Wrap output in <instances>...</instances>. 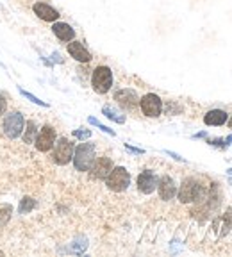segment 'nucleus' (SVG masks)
Instances as JSON below:
<instances>
[{"mask_svg": "<svg viewBox=\"0 0 232 257\" xmlns=\"http://www.w3.org/2000/svg\"><path fill=\"white\" fill-rule=\"evenodd\" d=\"M27 132L23 134V141L25 143H34L36 139V125L34 122H27Z\"/></svg>", "mask_w": 232, "mask_h": 257, "instance_id": "nucleus-20", "label": "nucleus"}, {"mask_svg": "<svg viewBox=\"0 0 232 257\" xmlns=\"http://www.w3.org/2000/svg\"><path fill=\"white\" fill-rule=\"evenodd\" d=\"M13 214V207L9 204H0V227H4Z\"/></svg>", "mask_w": 232, "mask_h": 257, "instance_id": "nucleus-17", "label": "nucleus"}, {"mask_svg": "<svg viewBox=\"0 0 232 257\" xmlns=\"http://www.w3.org/2000/svg\"><path fill=\"white\" fill-rule=\"evenodd\" d=\"M229 143H232V136H229L227 139H225V145H229Z\"/></svg>", "mask_w": 232, "mask_h": 257, "instance_id": "nucleus-28", "label": "nucleus"}, {"mask_svg": "<svg viewBox=\"0 0 232 257\" xmlns=\"http://www.w3.org/2000/svg\"><path fill=\"white\" fill-rule=\"evenodd\" d=\"M54 143H56V130L50 125H45L38 134V137L34 139L36 148L40 152H49L54 146Z\"/></svg>", "mask_w": 232, "mask_h": 257, "instance_id": "nucleus-8", "label": "nucleus"}, {"mask_svg": "<svg viewBox=\"0 0 232 257\" xmlns=\"http://www.w3.org/2000/svg\"><path fill=\"white\" fill-rule=\"evenodd\" d=\"M91 86L97 93L104 95L107 93L113 86V71L107 66H98L95 68L93 75H91Z\"/></svg>", "mask_w": 232, "mask_h": 257, "instance_id": "nucleus-2", "label": "nucleus"}, {"mask_svg": "<svg viewBox=\"0 0 232 257\" xmlns=\"http://www.w3.org/2000/svg\"><path fill=\"white\" fill-rule=\"evenodd\" d=\"M231 184H232V179H231Z\"/></svg>", "mask_w": 232, "mask_h": 257, "instance_id": "nucleus-31", "label": "nucleus"}, {"mask_svg": "<svg viewBox=\"0 0 232 257\" xmlns=\"http://www.w3.org/2000/svg\"><path fill=\"white\" fill-rule=\"evenodd\" d=\"M166 154H168V155H172V157H174V159H177V161H182V163H186V159H184V157H180V155L174 154V152H170V150H166Z\"/></svg>", "mask_w": 232, "mask_h": 257, "instance_id": "nucleus-25", "label": "nucleus"}, {"mask_svg": "<svg viewBox=\"0 0 232 257\" xmlns=\"http://www.w3.org/2000/svg\"><path fill=\"white\" fill-rule=\"evenodd\" d=\"M125 148L129 152H132V154H145V150H141V148H134V146H130V145H125Z\"/></svg>", "mask_w": 232, "mask_h": 257, "instance_id": "nucleus-24", "label": "nucleus"}, {"mask_svg": "<svg viewBox=\"0 0 232 257\" xmlns=\"http://www.w3.org/2000/svg\"><path fill=\"white\" fill-rule=\"evenodd\" d=\"M198 195H200V184L195 179H186L180 186V191H178V200L182 204H189L198 198Z\"/></svg>", "mask_w": 232, "mask_h": 257, "instance_id": "nucleus-6", "label": "nucleus"}, {"mask_svg": "<svg viewBox=\"0 0 232 257\" xmlns=\"http://www.w3.org/2000/svg\"><path fill=\"white\" fill-rule=\"evenodd\" d=\"M34 207H36V200H32L31 196H25V198L20 202V214L31 213Z\"/></svg>", "mask_w": 232, "mask_h": 257, "instance_id": "nucleus-19", "label": "nucleus"}, {"mask_svg": "<svg viewBox=\"0 0 232 257\" xmlns=\"http://www.w3.org/2000/svg\"><path fill=\"white\" fill-rule=\"evenodd\" d=\"M205 125H223L227 122V113L222 109H213L204 116Z\"/></svg>", "mask_w": 232, "mask_h": 257, "instance_id": "nucleus-16", "label": "nucleus"}, {"mask_svg": "<svg viewBox=\"0 0 232 257\" xmlns=\"http://www.w3.org/2000/svg\"><path fill=\"white\" fill-rule=\"evenodd\" d=\"M56 148H54V161L58 164H68L73 157V145L68 141L66 137H61L58 139V143H54Z\"/></svg>", "mask_w": 232, "mask_h": 257, "instance_id": "nucleus-5", "label": "nucleus"}, {"mask_svg": "<svg viewBox=\"0 0 232 257\" xmlns=\"http://www.w3.org/2000/svg\"><path fill=\"white\" fill-rule=\"evenodd\" d=\"M73 164L79 172H88L95 161V146L91 143H80L73 150Z\"/></svg>", "mask_w": 232, "mask_h": 257, "instance_id": "nucleus-1", "label": "nucleus"}, {"mask_svg": "<svg viewBox=\"0 0 232 257\" xmlns=\"http://www.w3.org/2000/svg\"><path fill=\"white\" fill-rule=\"evenodd\" d=\"M68 54L79 63L91 61V54H89L88 50L84 49V45L79 43V41H71V43H68Z\"/></svg>", "mask_w": 232, "mask_h": 257, "instance_id": "nucleus-14", "label": "nucleus"}, {"mask_svg": "<svg viewBox=\"0 0 232 257\" xmlns=\"http://www.w3.org/2000/svg\"><path fill=\"white\" fill-rule=\"evenodd\" d=\"M227 173H229V175H232V168H231V170H227Z\"/></svg>", "mask_w": 232, "mask_h": 257, "instance_id": "nucleus-29", "label": "nucleus"}, {"mask_svg": "<svg viewBox=\"0 0 232 257\" xmlns=\"http://www.w3.org/2000/svg\"><path fill=\"white\" fill-rule=\"evenodd\" d=\"M229 125H231V127H232V118H231V120H229Z\"/></svg>", "mask_w": 232, "mask_h": 257, "instance_id": "nucleus-30", "label": "nucleus"}, {"mask_svg": "<svg viewBox=\"0 0 232 257\" xmlns=\"http://www.w3.org/2000/svg\"><path fill=\"white\" fill-rule=\"evenodd\" d=\"M73 136L79 139H88V137H91V132L89 130H73Z\"/></svg>", "mask_w": 232, "mask_h": 257, "instance_id": "nucleus-23", "label": "nucleus"}, {"mask_svg": "<svg viewBox=\"0 0 232 257\" xmlns=\"http://www.w3.org/2000/svg\"><path fill=\"white\" fill-rule=\"evenodd\" d=\"M32 9H34V13L38 18H41V20H45V22H56L59 18V13L56 11L54 7H50L49 4H45V2H36L34 5H32Z\"/></svg>", "mask_w": 232, "mask_h": 257, "instance_id": "nucleus-13", "label": "nucleus"}, {"mask_svg": "<svg viewBox=\"0 0 232 257\" xmlns=\"http://www.w3.org/2000/svg\"><path fill=\"white\" fill-rule=\"evenodd\" d=\"M106 182H107V188H109V190L120 193V191H125L129 188L130 175L125 168L118 166V168H113L111 172H109V175L106 177Z\"/></svg>", "mask_w": 232, "mask_h": 257, "instance_id": "nucleus-3", "label": "nucleus"}, {"mask_svg": "<svg viewBox=\"0 0 232 257\" xmlns=\"http://www.w3.org/2000/svg\"><path fill=\"white\" fill-rule=\"evenodd\" d=\"M115 100L121 107H125V109H132V107L138 106V95L132 89H120V91H116Z\"/></svg>", "mask_w": 232, "mask_h": 257, "instance_id": "nucleus-12", "label": "nucleus"}, {"mask_svg": "<svg viewBox=\"0 0 232 257\" xmlns=\"http://www.w3.org/2000/svg\"><path fill=\"white\" fill-rule=\"evenodd\" d=\"M2 128H4L5 136L14 139V137H18L23 132V128H25V120H23V116L20 115V113H11V115L5 116Z\"/></svg>", "mask_w": 232, "mask_h": 257, "instance_id": "nucleus-4", "label": "nucleus"}, {"mask_svg": "<svg viewBox=\"0 0 232 257\" xmlns=\"http://www.w3.org/2000/svg\"><path fill=\"white\" fill-rule=\"evenodd\" d=\"M52 32L58 36L61 41H71L75 38V31L71 29L68 23H62V22H56L52 25Z\"/></svg>", "mask_w": 232, "mask_h": 257, "instance_id": "nucleus-15", "label": "nucleus"}, {"mask_svg": "<svg viewBox=\"0 0 232 257\" xmlns=\"http://www.w3.org/2000/svg\"><path fill=\"white\" fill-rule=\"evenodd\" d=\"M157 190H159V196L163 200H172L175 195H177V186H175L174 179L168 177V175L159 179V182H157Z\"/></svg>", "mask_w": 232, "mask_h": 257, "instance_id": "nucleus-11", "label": "nucleus"}, {"mask_svg": "<svg viewBox=\"0 0 232 257\" xmlns=\"http://www.w3.org/2000/svg\"><path fill=\"white\" fill-rule=\"evenodd\" d=\"M157 182H159V179L154 175V173L150 172V170H147V172H141L138 177V188L141 193H145V195H150V193H154L157 188Z\"/></svg>", "mask_w": 232, "mask_h": 257, "instance_id": "nucleus-9", "label": "nucleus"}, {"mask_svg": "<svg viewBox=\"0 0 232 257\" xmlns=\"http://www.w3.org/2000/svg\"><path fill=\"white\" fill-rule=\"evenodd\" d=\"M102 113L107 116V118H109V120L116 122V124H123V122H125V116L120 115V113H116L115 109H111V107H107V106H106V107L102 109Z\"/></svg>", "mask_w": 232, "mask_h": 257, "instance_id": "nucleus-18", "label": "nucleus"}, {"mask_svg": "<svg viewBox=\"0 0 232 257\" xmlns=\"http://www.w3.org/2000/svg\"><path fill=\"white\" fill-rule=\"evenodd\" d=\"M139 104H141V111L147 116H150V118H156V116H159L161 111H163V102H161V98L157 97L156 93L145 95V97L139 100Z\"/></svg>", "mask_w": 232, "mask_h": 257, "instance_id": "nucleus-7", "label": "nucleus"}, {"mask_svg": "<svg viewBox=\"0 0 232 257\" xmlns=\"http://www.w3.org/2000/svg\"><path fill=\"white\" fill-rule=\"evenodd\" d=\"M20 93H22L25 98H29V100H31V102L38 104V106H41V107H49V104H47V102H43V100H40V98H38V97H34V95H32V93H29V91H23V89H20Z\"/></svg>", "mask_w": 232, "mask_h": 257, "instance_id": "nucleus-22", "label": "nucleus"}, {"mask_svg": "<svg viewBox=\"0 0 232 257\" xmlns=\"http://www.w3.org/2000/svg\"><path fill=\"white\" fill-rule=\"evenodd\" d=\"M211 145H214V146H222V148H223V146H227L225 143L222 141V139H214V141H211Z\"/></svg>", "mask_w": 232, "mask_h": 257, "instance_id": "nucleus-27", "label": "nucleus"}, {"mask_svg": "<svg viewBox=\"0 0 232 257\" xmlns=\"http://www.w3.org/2000/svg\"><path fill=\"white\" fill-rule=\"evenodd\" d=\"M88 122H89L91 125H95V127H98L100 130H104V132H107V134H111V136H115V130H113V128H109V127H106V125H102L100 122L97 120V118H93V116H89Z\"/></svg>", "mask_w": 232, "mask_h": 257, "instance_id": "nucleus-21", "label": "nucleus"}, {"mask_svg": "<svg viewBox=\"0 0 232 257\" xmlns=\"http://www.w3.org/2000/svg\"><path fill=\"white\" fill-rule=\"evenodd\" d=\"M4 111H5V100L4 97H0V116L4 115Z\"/></svg>", "mask_w": 232, "mask_h": 257, "instance_id": "nucleus-26", "label": "nucleus"}, {"mask_svg": "<svg viewBox=\"0 0 232 257\" xmlns=\"http://www.w3.org/2000/svg\"><path fill=\"white\" fill-rule=\"evenodd\" d=\"M89 170H91V175L95 179H106L113 170V161L109 157H98V159L93 161Z\"/></svg>", "mask_w": 232, "mask_h": 257, "instance_id": "nucleus-10", "label": "nucleus"}]
</instances>
